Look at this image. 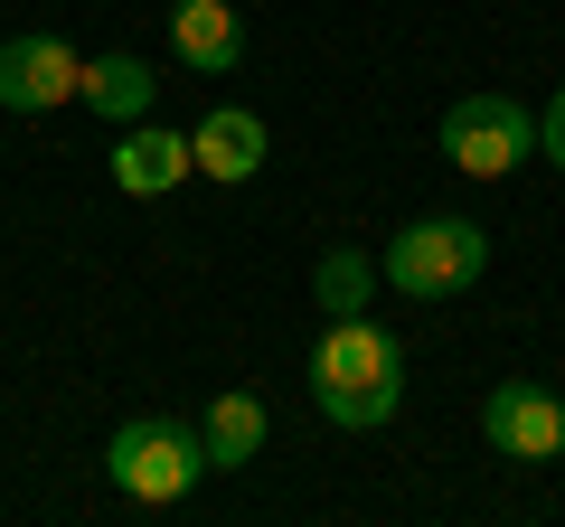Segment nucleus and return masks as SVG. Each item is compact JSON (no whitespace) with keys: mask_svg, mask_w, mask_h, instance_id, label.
I'll return each instance as SVG.
<instances>
[{"mask_svg":"<svg viewBox=\"0 0 565 527\" xmlns=\"http://www.w3.org/2000/svg\"><path fill=\"white\" fill-rule=\"evenodd\" d=\"M311 406H321L340 433H377L386 415L405 406V348H396V330H377L367 311H359V321H330L321 348H311Z\"/></svg>","mask_w":565,"mask_h":527,"instance_id":"f257e3e1","label":"nucleus"},{"mask_svg":"<svg viewBox=\"0 0 565 527\" xmlns=\"http://www.w3.org/2000/svg\"><path fill=\"white\" fill-rule=\"evenodd\" d=\"M104 471H114L122 499L170 508V499H189V490L207 481V433L180 424V415H132V424L104 443Z\"/></svg>","mask_w":565,"mask_h":527,"instance_id":"f03ea898","label":"nucleus"},{"mask_svg":"<svg viewBox=\"0 0 565 527\" xmlns=\"http://www.w3.org/2000/svg\"><path fill=\"white\" fill-rule=\"evenodd\" d=\"M481 264H490V236L471 217H415L396 245H386V283L415 292V302H444V292H471L481 283Z\"/></svg>","mask_w":565,"mask_h":527,"instance_id":"7ed1b4c3","label":"nucleus"},{"mask_svg":"<svg viewBox=\"0 0 565 527\" xmlns=\"http://www.w3.org/2000/svg\"><path fill=\"white\" fill-rule=\"evenodd\" d=\"M537 151V114L519 95H462L444 104V161L462 180H509V170Z\"/></svg>","mask_w":565,"mask_h":527,"instance_id":"20e7f679","label":"nucleus"},{"mask_svg":"<svg viewBox=\"0 0 565 527\" xmlns=\"http://www.w3.org/2000/svg\"><path fill=\"white\" fill-rule=\"evenodd\" d=\"M481 433L509 452V462H556V452H565V396H556V386L509 377V386L481 396Z\"/></svg>","mask_w":565,"mask_h":527,"instance_id":"39448f33","label":"nucleus"},{"mask_svg":"<svg viewBox=\"0 0 565 527\" xmlns=\"http://www.w3.org/2000/svg\"><path fill=\"white\" fill-rule=\"evenodd\" d=\"M66 95H85V57L66 39L29 29V39L0 47V104H10V114H57Z\"/></svg>","mask_w":565,"mask_h":527,"instance_id":"423d86ee","label":"nucleus"},{"mask_svg":"<svg viewBox=\"0 0 565 527\" xmlns=\"http://www.w3.org/2000/svg\"><path fill=\"white\" fill-rule=\"evenodd\" d=\"M189 170H199V161H189V132L122 122V142H114V189H122V198H170Z\"/></svg>","mask_w":565,"mask_h":527,"instance_id":"0eeeda50","label":"nucleus"},{"mask_svg":"<svg viewBox=\"0 0 565 527\" xmlns=\"http://www.w3.org/2000/svg\"><path fill=\"white\" fill-rule=\"evenodd\" d=\"M189 161H199L217 189H245V180L264 170V114H236V104H217V114L189 132Z\"/></svg>","mask_w":565,"mask_h":527,"instance_id":"6e6552de","label":"nucleus"},{"mask_svg":"<svg viewBox=\"0 0 565 527\" xmlns=\"http://www.w3.org/2000/svg\"><path fill=\"white\" fill-rule=\"evenodd\" d=\"M170 47H180L189 76H226V66L245 57V29H236L226 0H180V10H170Z\"/></svg>","mask_w":565,"mask_h":527,"instance_id":"1a4fd4ad","label":"nucleus"},{"mask_svg":"<svg viewBox=\"0 0 565 527\" xmlns=\"http://www.w3.org/2000/svg\"><path fill=\"white\" fill-rule=\"evenodd\" d=\"M151 95H161L151 57H132V47H114V57H85V104H95L104 122H151Z\"/></svg>","mask_w":565,"mask_h":527,"instance_id":"9d476101","label":"nucleus"},{"mask_svg":"<svg viewBox=\"0 0 565 527\" xmlns=\"http://www.w3.org/2000/svg\"><path fill=\"white\" fill-rule=\"evenodd\" d=\"M199 433H207V471H245L264 452V396H255V386H226Z\"/></svg>","mask_w":565,"mask_h":527,"instance_id":"9b49d317","label":"nucleus"},{"mask_svg":"<svg viewBox=\"0 0 565 527\" xmlns=\"http://www.w3.org/2000/svg\"><path fill=\"white\" fill-rule=\"evenodd\" d=\"M311 292H321V311H330V321H359V311H367V292H377V264H367L359 245H330V255H321V273H311Z\"/></svg>","mask_w":565,"mask_h":527,"instance_id":"f8f14e48","label":"nucleus"},{"mask_svg":"<svg viewBox=\"0 0 565 527\" xmlns=\"http://www.w3.org/2000/svg\"><path fill=\"white\" fill-rule=\"evenodd\" d=\"M537 151H546V161L565 170V85H556V104H546V114H537Z\"/></svg>","mask_w":565,"mask_h":527,"instance_id":"ddd939ff","label":"nucleus"}]
</instances>
